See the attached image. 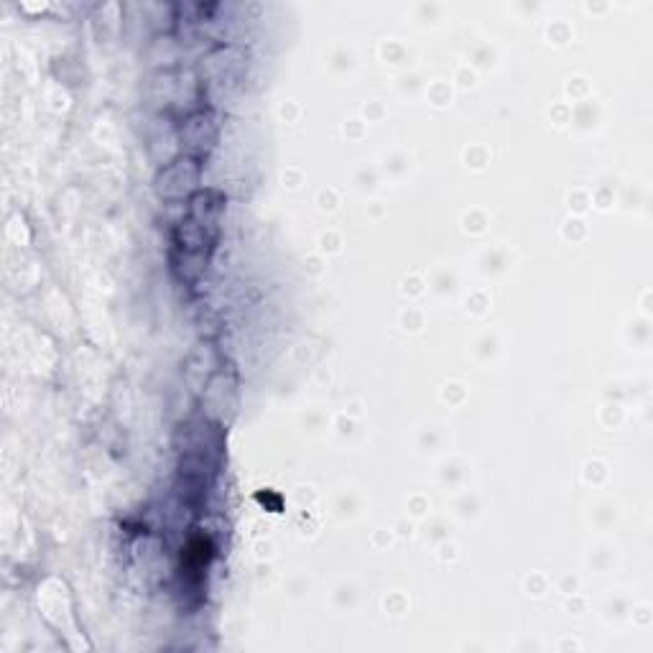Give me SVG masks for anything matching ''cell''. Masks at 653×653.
Listing matches in <instances>:
<instances>
[{
  "instance_id": "6da1fadb",
  "label": "cell",
  "mask_w": 653,
  "mask_h": 653,
  "mask_svg": "<svg viewBox=\"0 0 653 653\" xmlns=\"http://www.w3.org/2000/svg\"><path fill=\"white\" fill-rule=\"evenodd\" d=\"M199 179H202V159L184 154L161 166L154 189L166 202H182V199H192L199 192Z\"/></svg>"
},
{
  "instance_id": "7a4b0ae2",
  "label": "cell",
  "mask_w": 653,
  "mask_h": 653,
  "mask_svg": "<svg viewBox=\"0 0 653 653\" xmlns=\"http://www.w3.org/2000/svg\"><path fill=\"white\" fill-rule=\"evenodd\" d=\"M217 136H220V123H217V115L212 110H194L179 125V143L187 151V156H194V159L210 154Z\"/></svg>"
},
{
  "instance_id": "3957f363",
  "label": "cell",
  "mask_w": 653,
  "mask_h": 653,
  "mask_svg": "<svg viewBox=\"0 0 653 653\" xmlns=\"http://www.w3.org/2000/svg\"><path fill=\"white\" fill-rule=\"evenodd\" d=\"M222 212H225V194L217 192V189H199L189 199L187 217L212 235H217V230H220Z\"/></svg>"
},
{
  "instance_id": "277c9868",
  "label": "cell",
  "mask_w": 653,
  "mask_h": 653,
  "mask_svg": "<svg viewBox=\"0 0 653 653\" xmlns=\"http://www.w3.org/2000/svg\"><path fill=\"white\" fill-rule=\"evenodd\" d=\"M235 375L225 373V370H217L207 381L205 391H202V404L207 406V419H220V414L230 406H235Z\"/></svg>"
},
{
  "instance_id": "5b68a950",
  "label": "cell",
  "mask_w": 653,
  "mask_h": 653,
  "mask_svg": "<svg viewBox=\"0 0 653 653\" xmlns=\"http://www.w3.org/2000/svg\"><path fill=\"white\" fill-rule=\"evenodd\" d=\"M207 263H210V253H192V250H171V268L177 273L179 281H197L202 273L207 271Z\"/></svg>"
}]
</instances>
